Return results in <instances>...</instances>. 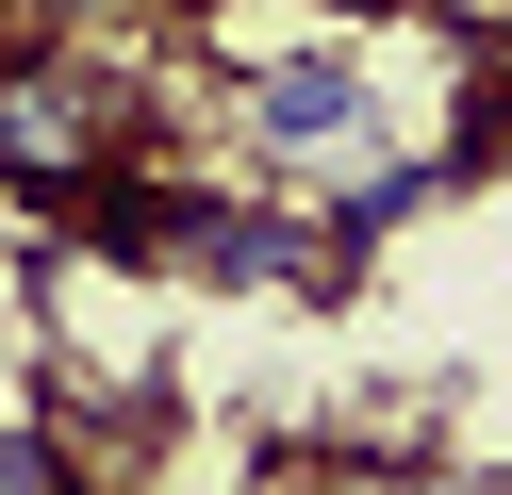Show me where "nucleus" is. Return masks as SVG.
<instances>
[{"label":"nucleus","instance_id":"f257e3e1","mask_svg":"<svg viewBox=\"0 0 512 495\" xmlns=\"http://www.w3.org/2000/svg\"><path fill=\"white\" fill-rule=\"evenodd\" d=\"M133 165V99H116V66H83V33H17L0 50V182L34 198H83Z\"/></svg>","mask_w":512,"mask_h":495},{"label":"nucleus","instance_id":"f03ea898","mask_svg":"<svg viewBox=\"0 0 512 495\" xmlns=\"http://www.w3.org/2000/svg\"><path fill=\"white\" fill-rule=\"evenodd\" d=\"M248 149L281 165V182H364L380 165V83H364V50H281L265 83H248Z\"/></svg>","mask_w":512,"mask_h":495},{"label":"nucleus","instance_id":"7ed1b4c3","mask_svg":"<svg viewBox=\"0 0 512 495\" xmlns=\"http://www.w3.org/2000/svg\"><path fill=\"white\" fill-rule=\"evenodd\" d=\"M0 495H83V462H67L50 413H0Z\"/></svg>","mask_w":512,"mask_h":495},{"label":"nucleus","instance_id":"20e7f679","mask_svg":"<svg viewBox=\"0 0 512 495\" xmlns=\"http://www.w3.org/2000/svg\"><path fill=\"white\" fill-rule=\"evenodd\" d=\"M0 50H17V0H0Z\"/></svg>","mask_w":512,"mask_h":495}]
</instances>
